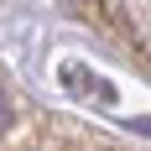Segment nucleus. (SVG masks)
<instances>
[{"label": "nucleus", "mask_w": 151, "mask_h": 151, "mask_svg": "<svg viewBox=\"0 0 151 151\" xmlns=\"http://www.w3.org/2000/svg\"><path fill=\"white\" fill-rule=\"evenodd\" d=\"M63 73H68V89H78V94H89V99H99V104H115V89H109L104 78H83V68H73V63H68Z\"/></svg>", "instance_id": "1"}]
</instances>
